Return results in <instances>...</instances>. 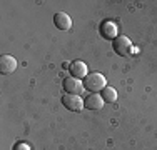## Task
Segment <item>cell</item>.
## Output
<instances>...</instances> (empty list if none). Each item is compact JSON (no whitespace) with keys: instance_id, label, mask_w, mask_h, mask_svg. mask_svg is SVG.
<instances>
[{"instance_id":"11","label":"cell","mask_w":157,"mask_h":150,"mask_svg":"<svg viewBox=\"0 0 157 150\" xmlns=\"http://www.w3.org/2000/svg\"><path fill=\"white\" fill-rule=\"evenodd\" d=\"M13 150H30V148H29L27 144H24V142H18L15 147H13Z\"/></svg>"},{"instance_id":"5","label":"cell","mask_w":157,"mask_h":150,"mask_svg":"<svg viewBox=\"0 0 157 150\" xmlns=\"http://www.w3.org/2000/svg\"><path fill=\"white\" fill-rule=\"evenodd\" d=\"M17 69V60L12 55H2L0 57V72L2 73H12Z\"/></svg>"},{"instance_id":"8","label":"cell","mask_w":157,"mask_h":150,"mask_svg":"<svg viewBox=\"0 0 157 150\" xmlns=\"http://www.w3.org/2000/svg\"><path fill=\"white\" fill-rule=\"evenodd\" d=\"M54 24L59 30H70V27H72L70 17L67 13H63V12H57L54 15Z\"/></svg>"},{"instance_id":"3","label":"cell","mask_w":157,"mask_h":150,"mask_svg":"<svg viewBox=\"0 0 157 150\" xmlns=\"http://www.w3.org/2000/svg\"><path fill=\"white\" fill-rule=\"evenodd\" d=\"M62 103H63V107L70 112H80L82 107H84V100L78 95H70V93H67V95L62 97Z\"/></svg>"},{"instance_id":"6","label":"cell","mask_w":157,"mask_h":150,"mask_svg":"<svg viewBox=\"0 0 157 150\" xmlns=\"http://www.w3.org/2000/svg\"><path fill=\"white\" fill-rule=\"evenodd\" d=\"M84 107L89 110H100L104 107V99L99 93H90L87 99L84 100Z\"/></svg>"},{"instance_id":"2","label":"cell","mask_w":157,"mask_h":150,"mask_svg":"<svg viewBox=\"0 0 157 150\" xmlns=\"http://www.w3.org/2000/svg\"><path fill=\"white\" fill-rule=\"evenodd\" d=\"M114 50L117 52L121 57H130V55L134 54V47H132L130 39L125 35H119L117 39L114 40Z\"/></svg>"},{"instance_id":"4","label":"cell","mask_w":157,"mask_h":150,"mask_svg":"<svg viewBox=\"0 0 157 150\" xmlns=\"http://www.w3.org/2000/svg\"><path fill=\"white\" fill-rule=\"evenodd\" d=\"M63 90L67 93H70V95H78L84 90V84L75 77H69L63 80Z\"/></svg>"},{"instance_id":"10","label":"cell","mask_w":157,"mask_h":150,"mask_svg":"<svg viewBox=\"0 0 157 150\" xmlns=\"http://www.w3.org/2000/svg\"><path fill=\"white\" fill-rule=\"evenodd\" d=\"M100 97L104 99V102L112 103V102H115V100H117V90L112 88V87H105V88L102 90V93H100Z\"/></svg>"},{"instance_id":"7","label":"cell","mask_w":157,"mask_h":150,"mask_svg":"<svg viewBox=\"0 0 157 150\" xmlns=\"http://www.w3.org/2000/svg\"><path fill=\"white\" fill-rule=\"evenodd\" d=\"M69 70H70V73H72V77L78 78V80L87 77V65H85L84 62H80V60H75V62L70 63Z\"/></svg>"},{"instance_id":"9","label":"cell","mask_w":157,"mask_h":150,"mask_svg":"<svg viewBox=\"0 0 157 150\" xmlns=\"http://www.w3.org/2000/svg\"><path fill=\"white\" fill-rule=\"evenodd\" d=\"M100 33H102L104 39L115 40L117 39V25L112 24V22H104V24L100 25Z\"/></svg>"},{"instance_id":"1","label":"cell","mask_w":157,"mask_h":150,"mask_svg":"<svg viewBox=\"0 0 157 150\" xmlns=\"http://www.w3.org/2000/svg\"><path fill=\"white\" fill-rule=\"evenodd\" d=\"M84 88L89 90L90 93H97V92H102L104 88L107 87V80L102 73L99 72H92V73H87V77L84 78Z\"/></svg>"}]
</instances>
